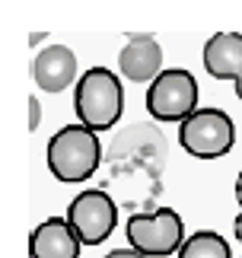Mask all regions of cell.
I'll use <instances>...</instances> for the list:
<instances>
[{
	"label": "cell",
	"mask_w": 242,
	"mask_h": 258,
	"mask_svg": "<svg viewBox=\"0 0 242 258\" xmlns=\"http://www.w3.org/2000/svg\"><path fill=\"white\" fill-rule=\"evenodd\" d=\"M233 236H236V242L242 245V211L236 214V220H233Z\"/></svg>",
	"instance_id": "14"
},
{
	"label": "cell",
	"mask_w": 242,
	"mask_h": 258,
	"mask_svg": "<svg viewBox=\"0 0 242 258\" xmlns=\"http://www.w3.org/2000/svg\"><path fill=\"white\" fill-rule=\"evenodd\" d=\"M175 258H233V249L217 230H198L185 239Z\"/></svg>",
	"instance_id": "11"
},
{
	"label": "cell",
	"mask_w": 242,
	"mask_h": 258,
	"mask_svg": "<svg viewBox=\"0 0 242 258\" xmlns=\"http://www.w3.org/2000/svg\"><path fill=\"white\" fill-rule=\"evenodd\" d=\"M236 201H239V211H242V172L236 175Z\"/></svg>",
	"instance_id": "15"
},
{
	"label": "cell",
	"mask_w": 242,
	"mask_h": 258,
	"mask_svg": "<svg viewBox=\"0 0 242 258\" xmlns=\"http://www.w3.org/2000/svg\"><path fill=\"white\" fill-rule=\"evenodd\" d=\"M105 258H150V255H144V252H137V249H131V245H128V249H112Z\"/></svg>",
	"instance_id": "13"
},
{
	"label": "cell",
	"mask_w": 242,
	"mask_h": 258,
	"mask_svg": "<svg viewBox=\"0 0 242 258\" xmlns=\"http://www.w3.org/2000/svg\"><path fill=\"white\" fill-rule=\"evenodd\" d=\"M236 144V124L223 108H198L178 124V147L198 160H220Z\"/></svg>",
	"instance_id": "4"
},
{
	"label": "cell",
	"mask_w": 242,
	"mask_h": 258,
	"mask_svg": "<svg viewBox=\"0 0 242 258\" xmlns=\"http://www.w3.org/2000/svg\"><path fill=\"white\" fill-rule=\"evenodd\" d=\"M67 223L77 230L83 245H102L118 226V204L102 188H83L67 204Z\"/></svg>",
	"instance_id": "6"
},
{
	"label": "cell",
	"mask_w": 242,
	"mask_h": 258,
	"mask_svg": "<svg viewBox=\"0 0 242 258\" xmlns=\"http://www.w3.org/2000/svg\"><path fill=\"white\" fill-rule=\"evenodd\" d=\"M74 112L80 118V124L93 127L96 134L115 127L121 112H125L121 77L108 67H89L86 74H80V80L74 86Z\"/></svg>",
	"instance_id": "2"
},
{
	"label": "cell",
	"mask_w": 242,
	"mask_h": 258,
	"mask_svg": "<svg viewBox=\"0 0 242 258\" xmlns=\"http://www.w3.org/2000/svg\"><path fill=\"white\" fill-rule=\"evenodd\" d=\"M236 96H239V102H242V74L236 77Z\"/></svg>",
	"instance_id": "16"
},
{
	"label": "cell",
	"mask_w": 242,
	"mask_h": 258,
	"mask_svg": "<svg viewBox=\"0 0 242 258\" xmlns=\"http://www.w3.org/2000/svg\"><path fill=\"white\" fill-rule=\"evenodd\" d=\"M198 108V80L185 67H166L147 89V112L163 124H182Z\"/></svg>",
	"instance_id": "5"
},
{
	"label": "cell",
	"mask_w": 242,
	"mask_h": 258,
	"mask_svg": "<svg viewBox=\"0 0 242 258\" xmlns=\"http://www.w3.org/2000/svg\"><path fill=\"white\" fill-rule=\"evenodd\" d=\"M204 71L214 80H233L242 74V35L239 32H217L204 42L201 51Z\"/></svg>",
	"instance_id": "10"
},
{
	"label": "cell",
	"mask_w": 242,
	"mask_h": 258,
	"mask_svg": "<svg viewBox=\"0 0 242 258\" xmlns=\"http://www.w3.org/2000/svg\"><path fill=\"white\" fill-rule=\"evenodd\" d=\"M83 239L67 217H48L29 233V258H80Z\"/></svg>",
	"instance_id": "9"
},
{
	"label": "cell",
	"mask_w": 242,
	"mask_h": 258,
	"mask_svg": "<svg viewBox=\"0 0 242 258\" xmlns=\"http://www.w3.org/2000/svg\"><path fill=\"white\" fill-rule=\"evenodd\" d=\"M29 131H38V124H42V102H38V96H29Z\"/></svg>",
	"instance_id": "12"
},
{
	"label": "cell",
	"mask_w": 242,
	"mask_h": 258,
	"mask_svg": "<svg viewBox=\"0 0 242 258\" xmlns=\"http://www.w3.org/2000/svg\"><path fill=\"white\" fill-rule=\"evenodd\" d=\"M32 80L42 93H60L77 86V54L67 45H45L32 61Z\"/></svg>",
	"instance_id": "8"
},
{
	"label": "cell",
	"mask_w": 242,
	"mask_h": 258,
	"mask_svg": "<svg viewBox=\"0 0 242 258\" xmlns=\"http://www.w3.org/2000/svg\"><path fill=\"white\" fill-rule=\"evenodd\" d=\"M125 236L131 249L144 252L150 258H169L178 255L185 245V220L175 207H156V211H140L125 220Z\"/></svg>",
	"instance_id": "3"
},
{
	"label": "cell",
	"mask_w": 242,
	"mask_h": 258,
	"mask_svg": "<svg viewBox=\"0 0 242 258\" xmlns=\"http://www.w3.org/2000/svg\"><path fill=\"white\" fill-rule=\"evenodd\" d=\"M163 71V45L147 32L128 35L118 51V74L131 83H153Z\"/></svg>",
	"instance_id": "7"
},
{
	"label": "cell",
	"mask_w": 242,
	"mask_h": 258,
	"mask_svg": "<svg viewBox=\"0 0 242 258\" xmlns=\"http://www.w3.org/2000/svg\"><path fill=\"white\" fill-rule=\"evenodd\" d=\"M48 169L57 182L64 185H80L86 178H93L99 163H102V141L93 127L86 124H64L51 134V141L45 147Z\"/></svg>",
	"instance_id": "1"
}]
</instances>
